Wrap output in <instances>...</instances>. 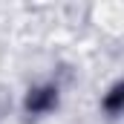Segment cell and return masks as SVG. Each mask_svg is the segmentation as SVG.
Here are the masks:
<instances>
[{"instance_id":"cell-1","label":"cell","mask_w":124,"mask_h":124,"mask_svg":"<svg viewBox=\"0 0 124 124\" xmlns=\"http://www.w3.org/2000/svg\"><path fill=\"white\" fill-rule=\"evenodd\" d=\"M52 101H55V93H52V90H38L35 95H29V101H26V104H29L32 113H40V110H46Z\"/></svg>"},{"instance_id":"cell-2","label":"cell","mask_w":124,"mask_h":124,"mask_svg":"<svg viewBox=\"0 0 124 124\" xmlns=\"http://www.w3.org/2000/svg\"><path fill=\"white\" fill-rule=\"evenodd\" d=\"M121 84H116V87H113V95H110V98H107V110H110V113H116V110H118V104H121Z\"/></svg>"}]
</instances>
